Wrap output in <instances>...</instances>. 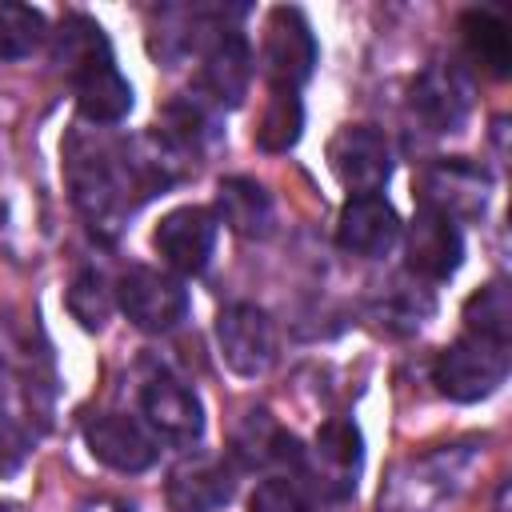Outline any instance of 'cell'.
<instances>
[{"label":"cell","instance_id":"1","mask_svg":"<svg viewBox=\"0 0 512 512\" xmlns=\"http://www.w3.org/2000/svg\"><path fill=\"white\" fill-rule=\"evenodd\" d=\"M504 380H508V344L468 332L452 340L432 364V384L456 404H476L492 396Z\"/></svg>","mask_w":512,"mask_h":512},{"label":"cell","instance_id":"2","mask_svg":"<svg viewBox=\"0 0 512 512\" xmlns=\"http://www.w3.org/2000/svg\"><path fill=\"white\" fill-rule=\"evenodd\" d=\"M364 468V440L352 420H324L312 436V448H304L300 480L312 484L324 500H344L356 492V476Z\"/></svg>","mask_w":512,"mask_h":512},{"label":"cell","instance_id":"3","mask_svg":"<svg viewBox=\"0 0 512 512\" xmlns=\"http://www.w3.org/2000/svg\"><path fill=\"white\" fill-rule=\"evenodd\" d=\"M116 304L120 312L140 328V332H172L184 324L188 316V288L160 268L148 264H132L120 280H116Z\"/></svg>","mask_w":512,"mask_h":512},{"label":"cell","instance_id":"4","mask_svg":"<svg viewBox=\"0 0 512 512\" xmlns=\"http://www.w3.org/2000/svg\"><path fill=\"white\" fill-rule=\"evenodd\" d=\"M316 36H312V24L304 20L300 8H272L268 12V24H264V44H260V64H264V76L272 88H288L296 92L312 68H316Z\"/></svg>","mask_w":512,"mask_h":512},{"label":"cell","instance_id":"5","mask_svg":"<svg viewBox=\"0 0 512 512\" xmlns=\"http://www.w3.org/2000/svg\"><path fill=\"white\" fill-rule=\"evenodd\" d=\"M252 84V48L244 32L228 24H212L208 36H200V96L212 108H236L244 104Z\"/></svg>","mask_w":512,"mask_h":512},{"label":"cell","instance_id":"6","mask_svg":"<svg viewBox=\"0 0 512 512\" xmlns=\"http://www.w3.org/2000/svg\"><path fill=\"white\" fill-rule=\"evenodd\" d=\"M416 192H420V208H432L448 220H472L488 208L492 176L468 156H444L420 172Z\"/></svg>","mask_w":512,"mask_h":512},{"label":"cell","instance_id":"7","mask_svg":"<svg viewBox=\"0 0 512 512\" xmlns=\"http://www.w3.org/2000/svg\"><path fill=\"white\" fill-rule=\"evenodd\" d=\"M328 164L352 196H376L392 176V144L372 124H344L328 144Z\"/></svg>","mask_w":512,"mask_h":512},{"label":"cell","instance_id":"8","mask_svg":"<svg viewBox=\"0 0 512 512\" xmlns=\"http://www.w3.org/2000/svg\"><path fill=\"white\" fill-rule=\"evenodd\" d=\"M216 340H220V356L224 364L244 376V380H256L272 368L276 360V324L264 308L256 304H228L220 308L216 316Z\"/></svg>","mask_w":512,"mask_h":512},{"label":"cell","instance_id":"9","mask_svg":"<svg viewBox=\"0 0 512 512\" xmlns=\"http://www.w3.org/2000/svg\"><path fill=\"white\" fill-rule=\"evenodd\" d=\"M408 108L428 132H460L472 112V80L460 64L432 60L408 84Z\"/></svg>","mask_w":512,"mask_h":512},{"label":"cell","instance_id":"10","mask_svg":"<svg viewBox=\"0 0 512 512\" xmlns=\"http://www.w3.org/2000/svg\"><path fill=\"white\" fill-rule=\"evenodd\" d=\"M464 260V236H460V224L432 212V208H416L408 232H404V264L412 276L428 280V284H440L448 276H456Z\"/></svg>","mask_w":512,"mask_h":512},{"label":"cell","instance_id":"11","mask_svg":"<svg viewBox=\"0 0 512 512\" xmlns=\"http://www.w3.org/2000/svg\"><path fill=\"white\" fill-rule=\"evenodd\" d=\"M232 464L236 468H264L272 476H296L304 464V448L292 432H284L268 408H248L232 432Z\"/></svg>","mask_w":512,"mask_h":512},{"label":"cell","instance_id":"12","mask_svg":"<svg viewBox=\"0 0 512 512\" xmlns=\"http://www.w3.org/2000/svg\"><path fill=\"white\" fill-rule=\"evenodd\" d=\"M236 496V464L224 456H184L164 484L172 512H220Z\"/></svg>","mask_w":512,"mask_h":512},{"label":"cell","instance_id":"13","mask_svg":"<svg viewBox=\"0 0 512 512\" xmlns=\"http://www.w3.org/2000/svg\"><path fill=\"white\" fill-rule=\"evenodd\" d=\"M216 216L200 204H184V208H172L156 232H152V244L160 252V260L180 272V276H200L212 260V248H216Z\"/></svg>","mask_w":512,"mask_h":512},{"label":"cell","instance_id":"14","mask_svg":"<svg viewBox=\"0 0 512 512\" xmlns=\"http://www.w3.org/2000/svg\"><path fill=\"white\" fill-rule=\"evenodd\" d=\"M84 444L100 464H108L116 472H144L160 456V444H156L152 428L136 416H124V412L92 416L84 424Z\"/></svg>","mask_w":512,"mask_h":512},{"label":"cell","instance_id":"15","mask_svg":"<svg viewBox=\"0 0 512 512\" xmlns=\"http://www.w3.org/2000/svg\"><path fill=\"white\" fill-rule=\"evenodd\" d=\"M140 408H144V420L152 432H160L164 440L172 444H196L204 436V408H200V396L168 376V372H156L144 380L140 388Z\"/></svg>","mask_w":512,"mask_h":512},{"label":"cell","instance_id":"16","mask_svg":"<svg viewBox=\"0 0 512 512\" xmlns=\"http://www.w3.org/2000/svg\"><path fill=\"white\" fill-rule=\"evenodd\" d=\"M76 96V108L88 124H120L132 112V84L120 76L112 48L76 64L72 72H64Z\"/></svg>","mask_w":512,"mask_h":512},{"label":"cell","instance_id":"17","mask_svg":"<svg viewBox=\"0 0 512 512\" xmlns=\"http://www.w3.org/2000/svg\"><path fill=\"white\" fill-rule=\"evenodd\" d=\"M400 216L396 208L376 192V196H348V204L340 208V224H336V244L352 256H388L392 244L400 240Z\"/></svg>","mask_w":512,"mask_h":512},{"label":"cell","instance_id":"18","mask_svg":"<svg viewBox=\"0 0 512 512\" xmlns=\"http://www.w3.org/2000/svg\"><path fill=\"white\" fill-rule=\"evenodd\" d=\"M156 136L164 140V148H172L180 160L200 156L204 148H212L220 140V124H216V108L204 96H176L160 108L156 116Z\"/></svg>","mask_w":512,"mask_h":512},{"label":"cell","instance_id":"19","mask_svg":"<svg viewBox=\"0 0 512 512\" xmlns=\"http://www.w3.org/2000/svg\"><path fill=\"white\" fill-rule=\"evenodd\" d=\"M212 216H220L244 240H264L272 232V224H276L272 196L252 176H224L216 184V212Z\"/></svg>","mask_w":512,"mask_h":512},{"label":"cell","instance_id":"20","mask_svg":"<svg viewBox=\"0 0 512 512\" xmlns=\"http://www.w3.org/2000/svg\"><path fill=\"white\" fill-rule=\"evenodd\" d=\"M460 40H464V52L472 56V64H480L488 76L512 72V32L496 12L468 8L460 16Z\"/></svg>","mask_w":512,"mask_h":512},{"label":"cell","instance_id":"21","mask_svg":"<svg viewBox=\"0 0 512 512\" xmlns=\"http://www.w3.org/2000/svg\"><path fill=\"white\" fill-rule=\"evenodd\" d=\"M464 332L508 344L512 336V288L508 280H488L480 292L464 300Z\"/></svg>","mask_w":512,"mask_h":512},{"label":"cell","instance_id":"22","mask_svg":"<svg viewBox=\"0 0 512 512\" xmlns=\"http://www.w3.org/2000/svg\"><path fill=\"white\" fill-rule=\"evenodd\" d=\"M44 40H48V20L40 8L16 0L0 4V64L28 60Z\"/></svg>","mask_w":512,"mask_h":512},{"label":"cell","instance_id":"23","mask_svg":"<svg viewBox=\"0 0 512 512\" xmlns=\"http://www.w3.org/2000/svg\"><path fill=\"white\" fill-rule=\"evenodd\" d=\"M304 132V104L296 92L288 88H272L268 104H264V116H260V128H256V148L264 152H288L296 148Z\"/></svg>","mask_w":512,"mask_h":512},{"label":"cell","instance_id":"24","mask_svg":"<svg viewBox=\"0 0 512 512\" xmlns=\"http://www.w3.org/2000/svg\"><path fill=\"white\" fill-rule=\"evenodd\" d=\"M68 312L80 320V328L88 332H100L116 308V288L108 284V276L100 268H80L76 280L68 284V296H64Z\"/></svg>","mask_w":512,"mask_h":512},{"label":"cell","instance_id":"25","mask_svg":"<svg viewBox=\"0 0 512 512\" xmlns=\"http://www.w3.org/2000/svg\"><path fill=\"white\" fill-rule=\"evenodd\" d=\"M248 512H328L324 496L300 476H268L256 484Z\"/></svg>","mask_w":512,"mask_h":512},{"label":"cell","instance_id":"26","mask_svg":"<svg viewBox=\"0 0 512 512\" xmlns=\"http://www.w3.org/2000/svg\"><path fill=\"white\" fill-rule=\"evenodd\" d=\"M24 456H28V436H24V428H20L12 416L0 412V476H12V472L24 464Z\"/></svg>","mask_w":512,"mask_h":512},{"label":"cell","instance_id":"27","mask_svg":"<svg viewBox=\"0 0 512 512\" xmlns=\"http://www.w3.org/2000/svg\"><path fill=\"white\" fill-rule=\"evenodd\" d=\"M76 512H136V508L124 504V500H116V496H88Z\"/></svg>","mask_w":512,"mask_h":512},{"label":"cell","instance_id":"28","mask_svg":"<svg viewBox=\"0 0 512 512\" xmlns=\"http://www.w3.org/2000/svg\"><path fill=\"white\" fill-rule=\"evenodd\" d=\"M0 512H24L20 504H0Z\"/></svg>","mask_w":512,"mask_h":512},{"label":"cell","instance_id":"29","mask_svg":"<svg viewBox=\"0 0 512 512\" xmlns=\"http://www.w3.org/2000/svg\"><path fill=\"white\" fill-rule=\"evenodd\" d=\"M0 412H4V384H0Z\"/></svg>","mask_w":512,"mask_h":512}]
</instances>
